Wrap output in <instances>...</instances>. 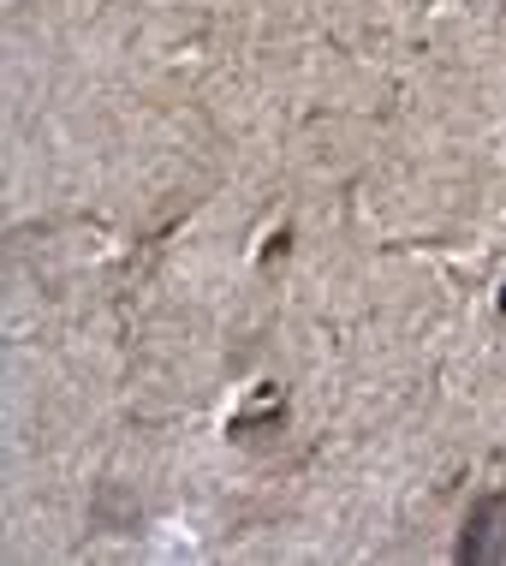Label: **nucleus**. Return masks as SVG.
Here are the masks:
<instances>
[{
    "mask_svg": "<svg viewBox=\"0 0 506 566\" xmlns=\"http://www.w3.org/2000/svg\"><path fill=\"white\" fill-rule=\"evenodd\" d=\"M500 304H506V293H500Z\"/></svg>",
    "mask_w": 506,
    "mask_h": 566,
    "instance_id": "nucleus-2",
    "label": "nucleus"
},
{
    "mask_svg": "<svg viewBox=\"0 0 506 566\" xmlns=\"http://www.w3.org/2000/svg\"><path fill=\"white\" fill-rule=\"evenodd\" d=\"M506 555V495H488L477 513L465 518V537H458V560H500Z\"/></svg>",
    "mask_w": 506,
    "mask_h": 566,
    "instance_id": "nucleus-1",
    "label": "nucleus"
}]
</instances>
